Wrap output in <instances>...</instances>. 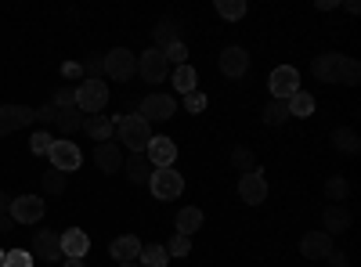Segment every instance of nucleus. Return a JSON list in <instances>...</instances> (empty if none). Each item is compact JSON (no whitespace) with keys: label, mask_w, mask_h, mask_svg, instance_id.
<instances>
[{"label":"nucleus","mask_w":361,"mask_h":267,"mask_svg":"<svg viewBox=\"0 0 361 267\" xmlns=\"http://www.w3.org/2000/svg\"><path fill=\"white\" fill-rule=\"evenodd\" d=\"M152 37H156V51H166L170 44H177V22H173V18H170V22L163 18V22L152 29Z\"/></svg>","instance_id":"obj_27"},{"label":"nucleus","mask_w":361,"mask_h":267,"mask_svg":"<svg viewBox=\"0 0 361 267\" xmlns=\"http://www.w3.org/2000/svg\"><path fill=\"white\" fill-rule=\"evenodd\" d=\"M166 246H141V267H166Z\"/></svg>","instance_id":"obj_32"},{"label":"nucleus","mask_w":361,"mask_h":267,"mask_svg":"<svg viewBox=\"0 0 361 267\" xmlns=\"http://www.w3.org/2000/svg\"><path fill=\"white\" fill-rule=\"evenodd\" d=\"M51 170H62V173H73V170H80V163H83V156H80V144H73L69 137H58V141H51Z\"/></svg>","instance_id":"obj_4"},{"label":"nucleus","mask_w":361,"mask_h":267,"mask_svg":"<svg viewBox=\"0 0 361 267\" xmlns=\"http://www.w3.org/2000/svg\"><path fill=\"white\" fill-rule=\"evenodd\" d=\"M8 213H11V195L0 192V217H8Z\"/></svg>","instance_id":"obj_44"},{"label":"nucleus","mask_w":361,"mask_h":267,"mask_svg":"<svg viewBox=\"0 0 361 267\" xmlns=\"http://www.w3.org/2000/svg\"><path fill=\"white\" fill-rule=\"evenodd\" d=\"M231 166L238 170V173H250V170H257V159H253V152L246 144H238L235 152H231Z\"/></svg>","instance_id":"obj_35"},{"label":"nucleus","mask_w":361,"mask_h":267,"mask_svg":"<svg viewBox=\"0 0 361 267\" xmlns=\"http://www.w3.org/2000/svg\"><path fill=\"white\" fill-rule=\"evenodd\" d=\"M188 249H192L188 235H173V239L166 242V256H188Z\"/></svg>","instance_id":"obj_37"},{"label":"nucleus","mask_w":361,"mask_h":267,"mask_svg":"<svg viewBox=\"0 0 361 267\" xmlns=\"http://www.w3.org/2000/svg\"><path fill=\"white\" fill-rule=\"evenodd\" d=\"M44 192L62 195V192H66V173H62V170H47V173H44Z\"/></svg>","instance_id":"obj_36"},{"label":"nucleus","mask_w":361,"mask_h":267,"mask_svg":"<svg viewBox=\"0 0 361 267\" xmlns=\"http://www.w3.org/2000/svg\"><path fill=\"white\" fill-rule=\"evenodd\" d=\"M58 242H62V260H83L87 249H90V235L80 231V228H69L58 235Z\"/></svg>","instance_id":"obj_11"},{"label":"nucleus","mask_w":361,"mask_h":267,"mask_svg":"<svg viewBox=\"0 0 361 267\" xmlns=\"http://www.w3.org/2000/svg\"><path fill=\"white\" fill-rule=\"evenodd\" d=\"M80 130L102 144V141H112V130H116V127H112L109 116H83V127H80Z\"/></svg>","instance_id":"obj_20"},{"label":"nucleus","mask_w":361,"mask_h":267,"mask_svg":"<svg viewBox=\"0 0 361 267\" xmlns=\"http://www.w3.org/2000/svg\"><path fill=\"white\" fill-rule=\"evenodd\" d=\"M267 87H271V94H275V101H289L300 91V73L293 66H279L275 73H271Z\"/></svg>","instance_id":"obj_8"},{"label":"nucleus","mask_w":361,"mask_h":267,"mask_svg":"<svg viewBox=\"0 0 361 267\" xmlns=\"http://www.w3.org/2000/svg\"><path fill=\"white\" fill-rule=\"evenodd\" d=\"M145 156H148V163H152L156 170H170L173 159H177V144L170 137H152L148 148H145Z\"/></svg>","instance_id":"obj_13"},{"label":"nucleus","mask_w":361,"mask_h":267,"mask_svg":"<svg viewBox=\"0 0 361 267\" xmlns=\"http://www.w3.org/2000/svg\"><path fill=\"white\" fill-rule=\"evenodd\" d=\"M33 112H37V116H33V123H40V127H51V123H54V116H58V108H54L51 101H47L44 108H33Z\"/></svg>","instance_id":"obj_42"},{"label":"nucleus","mask_w":361,"mask_h":267,"mask_svg":"<svg viewBox=\"0 0 361 267\" xmlns=\"http://www.w3.org/2000/svg\"><path fill=\"white\" fill-rule=\"evenodd\" d=\"M137 73L145 83H163L166 73H170V62H166V54L156 51V47H148L145 54H137Z\"/></svg>","instance_id":"obj_5"},{"label":"nucleus","mask_w":361,"mask_h":267,"mask_svg":"<svg viewBox=\"0 0 361 267\" xmlns=\"http://www.w3.org/2000/svg\"><path fill=\"white\" fill-rule=\"evenodd\" d=\"M44 213H47V206H44L40 195H22V199H11V213L8 217L15 224H40Z\"/></svg>","instance_id":"obj_6"},{"label":"nucleus","mask_w":361,"mask_h":267,"mask_svg":"<svg viewBox=\"0 0 361 267\" xmlns=\"http://www.w3.org/2000/svg\"><path fill=\"white\" fill-rule=\"evenodd\" d=\"M119 267H141V263H119Z\"/></svg>","instance_id":"obj_48"},{"label":"nucleus","mask_w":361,"mask_h":267,"mask_svg":"<svg viewBox=\"0 0 361 267\" xmlns=\"http://www.w3.org/2000/svg\"><path fill=\"white\" fill-rule=\"evenodd\" d=\"M123 173H127L130 185H148V181H152V173H156V166L148 163L145 152H130V156L123 159Z\"/></svg>","instance_id":"obj_16"},{"label":"nucleus","mask_w":361,"mask_h":267,"mask_svg":"<svg viewBox=\"0 0 361 267\" xmlns=\"http://www.w3.org/2000/svg\"><path fill=\"white\" fill-rule=\"evenodd\" d=\"M202 228V210L199 206H185V210H177V235H192Z\"/></svg>","instance_id":"obj_23"},{"label":"nucleus","mask_w":361,"mask_h":267,"mask_svg":"<svg viewBox=\"0 0 361 267\" xmlns=\"http://www.w3.org/2000/svg\"><path fill=\"white\" fill-rule=\"evenodd\" d=\"M260 116H264V123H267V127H282V123L289 120V108H286V101H275V98H271V101L264 105Z\"/></svg>","instance_id":"obj_28"},{"label":"nucleus","mask_w":361,"mask_h":267,"mask_svg":"<svg viewBox=\"0 0 361 267\" xmlns=\"http://www.w3.org/2000/svg\"><path fill=\"white\" fill-rule=\"evenodd\" d=\"M148 188H152L156 199L170 202V199H177L180 192H185V177H180L173 166H170V170H156V173H152V181H148Z\"/></svg>","instance_id":"obj_7"},{"label":"nucleus","mask_w":361,"mask_h":267,"mask_svg":"<svg viewBox=\"0 0 361 267\" xmlns=\"http://www.w3.org/2000/svg\"><path fill=\"white\" fill-rule=\"evenodd\" d=\"M33 260H44V263H51V260H62V242H58V235L54 231H37L33 235Z\"/></svg>","instance_id":"obj_14"},{"label":"nucleus","mask_w":361,"mask_h":267,"mask_svg":"<svg viewBox=\"0 0 361 267\" xmlns=\"http://www.w3.org/2000/svg\"><path fill=\"white\" fill-rule=\"evenodd\" d=\"M322 224H325V235L347 231V228H350V210H343V206H325V213H322Z\"/></svg>","instance_id":"obj_22"},{"label":"nucleus","mask_w":361,"mask_h":267,"mask_svg":"<svg viewBox=\"0 0 361 267\" xmlns=\"http://www.w3.org/2000/svg\"><path fill=\"white\" fill-rule=\"evenodd\" d=\"M76 91V108L87 112V116H102L105 105H109V83L105 80H80Z\"/></svg>","instance_id":"obj_1"},{"label":"nucleus","mask_w":361,"mask_h":267,"mask_svg":"<svg viewBox=\"0 0 361 267\" xmlns=\"http://www.w3.org/2000/svg\"><path fill=\"white\" fill-rule=\"evenodd\" d=\"M325 195H329V202H333V206H340L350 195V185L343 181V177H329V181H325Z\"/></svg>","instance_id":"obj_31"},{"label":"nucleus","mask_w":361,"mask_h":267,"mask_svg":"<svg viewBox=\"0 0 361 267\" xmlns=\"http://www.w3.org/2000/svg\"><path fill=\"white\" fill-rule=\"evenodd\" d=\"M286 108H289V116H311V112H314V98H311L307 91H296V94L286 101Z\"/></svg>","instance_id":"obj_30"},{"label":"nucleus","mask_w":361,"mask_h":267,"mask_svg":"<svg viewBox=\"0 0 361 267\" xmlns=\"http://www.w3.org/2000/svg\"><path fill=\"white\" fill-rule=\"evenodd\" d=\"M163 54H166V62H170V66H188V47L180 44V40H177V44H170Z\"/></svg>","instance_id":"obj_39"},{"label":"nucleus","mask_w":361,"mask_h":267,"mask_svg":"<svg viewBox=\"0 0 361 267\" xmlns=\"http://www.w3.org/2000/svg\"><path fill=\"white\" fill-rule=\"evenodd\" d=\"M33 116L37 112L29 105H0V137H8V134L29 127V123H33Z\"/></svg>","instance_id":"obj_9"},{"label":"nucleus","mask_w":361,"mask_h":267,"mask_svg":"<svg viewBox=\"0 0 361 267\" xmlns=\"http://www.w3.org/2000/svg\"><path fill=\"white\" fill-rule=\"evenodd\" d=\"M51 105H54V108H69V105H76V91H73V87H58Z\"/></svg>","instance_id":"obj_41"},{"label":"nucleus","mask_w":361,"mask_h":267,"mask_svg":"<svg viewBox=\"0 0 361 267\" xmlns=\"http://www.w3.org/2000/svg\"><path fill=\"white\" fill-rule=\"evenodd\" d=\"M116 134H119V141H123L130 152H145L148 141H152V123H145L137 112H130V116H123V120L116 123Z\"/></svg>","instance_id":"obj_2"},{"label":"nucleus","mask_w":361,"mask_h":267,"mask_svg":"<svg viewBox=\"0 0 361 267\" xmlns=\"http://www.w3.org/2000/svg\"><path fill=\"white\" fill-rule=\"evenodd\" d=\"M329 263H333V267H347V256L333 249V253H329Z\"/></svg>","instance_id":"obj_45"},{"label":"nucleus","mask_w":361,"mask_h":267,"mask_svg":"<svg viewBox=\"0 0 361 267\" xmlns=\"http://www.w3.org/2000/svg\"><path fill=\"white\" fill-rule=\"evenodd\" d=\"M94 163H98V170H102V173H116V170H123V156H119V144L102 141V144L94 148Z\"/></svg>","instance_id":"obj_19"},{"label":"nucleus","mask_w":361,"mask_h":267,"mask_svg":"<svg viewBox=\"0 0 361 267\" xmlns=\"http://www.w3.org/2000/svg\"><path fill=\"white\" fill-rule=\"evenodd\" d=\"M54 127L62 130V134H76V130L83 127V116H80V108H76V105H69V108H58V116H54Z\"/></svg>","instance_id":"obj_25"},{"label":"nucleus","mask_w":361,"mask_h":267,"mask_svg":"<svg viewBox=\"0 0 361 267\" xmlns=\"http://www.w3.org/2000/svg\"><path fill=\"white\" fill-rule=\"evenodd\" d=\"M170 83H173V91L192 94V91H195V69H192V66H177L173 76H170Z\"/></svg>","instance_id":"obj_26"},{"label":"nucleus","mask_w":361,"mask_h":267,"mask_svg":"<svg viewBox=\"0 0 361 267\" xmlns=\"http://www.w3.org/2000/svg\"><path fill=\"white\" fill-rule=\"evenodd\" d=\"M343 58H347V54H336V51L318 54L314 62H311V73H314V80H322V83H336V76H340V66H343Z\"/></svg>","instance_id":"obj_17"},{"label":"nucleus","mask_w":361,"mask_h":267,"mask_svg":"<svg viewBox=\"0 0 361 267\" xmlns=\"http://www.w3.org/2000/svg\"><path fill=\"white\" fill-rule=\"evenodd\" d=\"M177 112V101L170 98V94H148L145 101H141V120L145 123H159V120H170V116Z\"/></svg>","instance_id":"obj_10"},{"label":"nucleus","mask_w":361,"mask_h":267,"mask_svg":"<svg viewBox=\"0 0 361 267\" xmlns=\"http://www.w3.org/2000/svg\"><path fill=\"white\" fill-rule=\"evenodd\" d=\"M217 15L228 22H238L246 15V0H217Z\"/></svg>","instance_id":"obj_33"},{"label":"nucleus","mask_w":361,"mask_h":267,"mask_svg":"<svg viewBox=\"0 0 361 267\" xmlns=\"http://www.w3.org/2000/svg\"><path fill=\"white\" fill-rule=\"evenodd\" d=\"M0 267H4V249H0Z\"/></svg>","instance_id":"obj_49"},{"label":"nucleus","mask_w":361,"mask_h":267,"mask_svg":"<svg viewBox=\"0 0 361 267\" xmlns=\"http://www.w3.org/2000/svg\"><path fill=\"white\" fill-rule=\"evenodd\" d=\"M357 80H361V66L354 62V58H343V66H340V76H336V83H340V87H357Z\"/></svg>","instance_id":"obj_34"},{"label":"nucleus","mask_w":361,"mask_h":267,"mask_svg":"<svg viewBox=\"0 0 361 267\" xmlns=\"http://www.w3.org/2000/svg\"><path fill=\"white\" fill-rule=\"evenodd\" d=\"M29 148H33L37 156H47L51 152V134L47 130H37L33 137H29Z\"/></svg>","instance_id":"obj_40"},{"label":"nucleus","mask_w":361,"mask_h":267,"mask_svg":"<svg viewBox=\"0 0 361 267\" xmlns=\"http://www.w3.org/2000/svg\"><path fill=\"white\" fill-rule=\"evenodd\" d=\"M80 73H83V80H105V54H87Z\"/></svg>","instance_id":"obj_29"},{"label":"nucleus","mask_w":361,"mask_h":267,"mask_svg":"<svg viewBox=\"0 0 361 267\" xmlns=\"http://www.w3.org/2000/svg\"><path fill=\"white\" fill-rule=\"evenodd\" d=\"M238 199L250 202V206H260V202L267 199V181H264V173H260V170L243 173V181H238Z\"/></svg>","instance_id":"obj_12"},{"label":"nucleus","mask_w":361,"mask_h":267,"mask_svg":"<svg viewBox=\"0 0 361 267\" xmlns=\"http://www.w3.org/2000/svg\"><path fill=\"white\" fill-rule=\"evenodd\" d=\"M300 253H304L307 260H322L333 253V235H325V231H311L304 235V242H300Z\"/></svg>","instance_id":"obj_18"},{"label":"nucleus","mask_w":361,"mask_h":267,"mask_svg":"<svg viewBox=\"0 0 361 267\" xmlns=\"http://www.w3.org/2000/svg\"><path fill=\"white\" fill-rule=\"evenodd\" d=\"M137 256H141V242H137V235H119V239L112 242V260L134 263Z\"/></svg>","instance_id":"obj_21"},{"label":"nucleus","mask_w":361,"mask_h":267,"mask_svg":"<svg viewBox=\"0 0 361 267\" xmlns=\"http://www.w3.org/2000/svg\"><path fill=\"white\" fill-rule=\"evenodd\" d=\"M62 73H66V76H80V66H76V62H69V66H66Z\"/></svg>","instance_id":"obj_46"},{"label":"nucleus","mask_w":361,"mask_h":267,"mask_svg":"<svg viewBox=\"0 0 361 267\" xmlns=\"http://www.w3.org/2000/svg\"><path fill=\"white\" fill-rule=\"evenodd\" d=\"M37 260H33V253H25V249H11V253H4V267H33Z\"/></svg>","instance_id":"obj_38"},{"label":"nucleus","mask_w":361,"mask_h":267,"mask_svg":"<svg viewBox=\"0 0 361 267\" xmlns=\"http://www.w3.org/2000/svg\"><path fill=\"white\" fill-rule=\"evenodd\" d=\"M333 144H336V152H343V156H357V152H361V137H357L350 127L333 130Z\"/></svg>","instance_id":"obj_24"},{"label":"nucleus","mask_w":361,"mask_h":267,"mask_svg":"<svg viewBox=\"0 0 361 267\" xmlns=\"http://www.w3.org/2000/svg\"><path fill=\"white\" fill-rule=\"evenodd\" d=\"M185 108L195 116V112H202L206 108V94H199V91H192V94H185Z\"/></svg>","instance_id":"obj_43"},{"label":"nucleus","mask_w":361,"mask_h":267,"mask_svg":"<svg viewBox=\"0 0 361 267\" xmlns=\"http://www.w3.org/2000/svg\"><path fill=\"white\" fill-rule=\"evenodd\" d=\"M62 267H83V260H66Z\"/></svg>","instance_id":"obj_47"},{"label":"nucleus","mask_w":361,"mask_h":267,"mask_svg":"<svg viewBox=\"0 0 361 267\" xmlns=\"http://www.w3.org/2000/svg\"><path fill=\"white\" fill-rule=\"evenodd\" d=\"M137 73V54L127 51V47H112L105 54V76L116 80V83H127L130 76Z\"/></svg>","instance_id":"obj_3"},{"label":"nucleus","mask_w":361,"mask_h":267,"mask_svg":"<svg viewBox=\"0 0 361 267\" xmlns=\"http://www.w3.org/2000/svg\"><path fill=\"white\" fill-rule=\"evenodd\" d=\"M246 69H250V54H246L243 47H224V51H221V73H224L228 80H243Z\"/></svg>","instance_id":"obj_15"}]
</instances>
